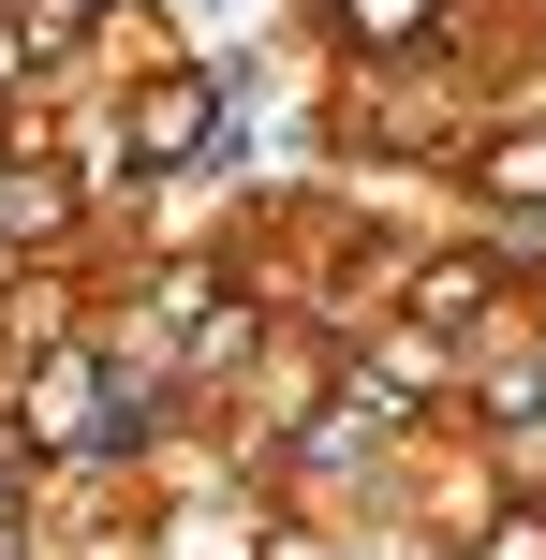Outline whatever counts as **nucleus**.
Returning a JSON list of instances; mask_svg holds the SVG:
<instances>
[{
  "instance_id": "obj_3",
  "label": "nucleus",
  "mask_w": 546,
  "mask_h": 560,
  "mask_svg": "<svg viewBox=\"0 0 546 560\" xmlns=\"http://www.w3.org/2000/svg\"><path fill=\"white\" fill-rule=\"evenodd\" d=\"M488 560H546V516H518V532H502V546H488Z\"/></svg>"
},
{
  "instance_id": "obj_2",
  "label": "nucleus",
  "mask_w": 546,
  "mask_h": 560,
  "mask_svg": "<svg viewBox=\"0 0 546 560\" xmlns=\"http://www.w3.org/2000/svg\"><path fill=\"white\" fill-rule=\"evenodd\" d=\"M429 15H443V0H340L355 45H399V30H429Z\"/></svg>"
},
{
  "instance_id": "obj_1",
  "label": "nucleus",
  "mask_w": 546,
  "mask_h": 560,
  "mask_svg": "<svg viewBox=\"0 0 546 560\" xmlns=\"http://www.w3.org/2000/svg\"><path fill=\"white\" fill-rule=\"evenodd\" d=\"M207 133H222V89H207V74H177V89H148V118H133V148H148V163H193Z\"/></svg>"
}]
</instances>
